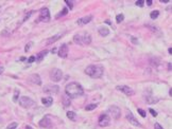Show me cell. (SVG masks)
Instances as JSON below:
<instances>
[{"mask_svg":"<svg viewBox=\"0 0 172 129\" xmlns=\"http://www.w3.org/2000/svg\"><path fill=\"white\" fill-rule=\"evenodd\" d=\"M132 41H133V44H138V42H137V39H135L134 37H132Z\"/></svg>","mask_w":172,"mask_h":129,"instance_id":"8d00e7d4","label":"cell"},{"mask_svg":"<svg viewBox=\"0 0 172 129\" xmlns=\"http://www.w3.org/2000/svg\"><path fill=\"white\" fill-rule=\"evenodd\" d=\"M158 15H159V12L158 11H153L151 14H150V17L152 19H156L157 17H158Z\"/></svg>","mask_w":172,"mask_h":129,"instance_id":"484cf974","label":"cell"},{"mask_svg":"<svg viewBox=\"0 0 172 129\" xmlns=\"http://www.w3.org/2000/svg\"><path fill=\"white\" fill-rule=\"evenodd\" d=\"M99 34H100V35H101L102 37H105V36H107L108 34H109V30H108L107 28L102 27V28L99 29Z\"/></svg>","mask_w":172,"mask_h":129,"instance_id":"ac0fdd59","label":"cell"},{"mask_svg":"<svg viewBox=\"0 0 172 129\" xmlns=\"http://www.w3.org/2000/svg\"><path fill=\"white\" fill-rule=\"evenodd\" d=\"M85 73L92 78H100L104 73V68L100 65H90L85 69Z\"/></svg>","mask_w":172,"mask_h":129,"instance_id":"7a4b0ae2","label":"cell"},{"mask_svg":"<svg viewBox=\"0 0 172 129\" xmlns=\"http://www.w3.org/2000/svg\"><path fill=\"white\" fill-rule=\"evenodd\" d=\"M63 104L65 107H68V106H70V98L68 97L67 95L63 96Z\"/></svg>","mask_w":172,"mask_h":129,"instance_id":"7402d4cb","label":"cell"},{"mask_svg":"<svg viewBox=\"0 0 172 129\" xmlns=\"http://www.w3.org/2000/svg\"><path fill=\"white\" fill-rule=\"evenodd\" d=\"M39 126L42 127V128H51L52 127V122H51V118L47 115V116H44L40 121H39Z\"/></svg>","mask_w":172,"mask_h":129,"instance_id":"8fae6325","label":"cell"},{"mask_svg":"<svg viewBox=\"0 0 172 129\" xmlns=\"http://www.w3.org/2000/svg\"><path fill=\"white\" fill-rule=\"evenodd\" d=\"M147 4H148V5H151V4H152V1H151V0H148V1H147Z\"/></svg>","mask_w":172,"mask_h":129,"instance_id":"f35d334b","label":"cell"},{"mask_svg":"<svg viewBox=\"0 0 172 129\" xmlns=\"http://www.w3.org/2000/svg\"><path fill=\"white\" fill-rule=\"evenodd\" d=\"M19 105L22 108L29 109V108H31L34 105V101L32 98H30L29 96H21L19 98Z\"/></svg>","mask_w":172,"mask_h":129,"instance_id":"5b68a950","label":"cell"},{"mask_svg":"<svg viewBox=\"0 0 172 129\" xmlns=\"http://www.w3.org/2000/svg\"><path fill=\"white\" fill-rule=\"evenodd\" d=\"M105 23H107V24H110V25H111V21H109V20H105Z\"/></svg>","mask_w":172,"mask_h":129,"instance_id":"b9f144b4","label":"cell"},{"mask_svg":"<svg viewBox=\"0 0 172 129\" xmlns=\"http://www.w3.org/2000/svg\"><path fill=\"white\" fill-rule=\"evenodd\" d=\"M41 103H42V105H45L46 107H49L52 105V103H53V98L49 96V97H44V98H41Z\"/></svg>","mask_w":172,"mask_h":129,"instance_id":"e0dca14e","label":"cell"},{"mask_svg":"<svg viewBox=\"0 0 172 129\" xmlns=\"http://www.w3.org/2000/svg\"><path fill=\"white\" fill-rule=\"evenodd\" d=\"M67 13H68V8H66V7H65V8H63L62 13H59V14H57V15H56V18H59V17H62L63 15H66Z\"/></svg>","mask_w":172,"mask_h":129,"instance_id":"4316f807","label":"cell"},{"mask_svg":"<svg viewBox=\"0 0 172 129\" xmlns=\"http://www.w3.org/2000/svg\"><path fill=\"white\" fill-rule=\"evenodd\" d=\"M110 124V117L108 114H102L99 117V126L101 127H106Z\"/></svg>","mask_w":172,"mask_h":129,"instance_id":"30bf717a","label":"cell"},{"mask_svg":"<svg viewBox=\"0 0 172 129\" xmlns=\"http://www.w3.org/2000/svg\"><path fill=\"white\" fill-rule=\"evenodd\" d=\"M36 61V57H34V56H31L29 59H28V62L31 64V63H33V62H35Z\"/></svg>","mask_w":172,"mask_h":129,"instance_id":"d590c367","label":"cell"},{"mask_svg":"<svg viewBox=\"0 0 172 129\" xmlns=\"http://www.w3.org/2000/svg\"><path fill=\"white\" fill-rule=\"evenodd\" d=\"M59 91V87L56 85H46L44 87V92L48 94H56Z\"/></svg>","mask_w":172,"mask_h":129,"instance_id":"ba28073f","label":"cell"},{"mask_svg":"<svg viewBox=\"0 0 172 129\" xmlns=\"http://www.w3.org/2000/svg\"><path fill=\"white\" fill-rule=\"evenodd\" d=\"M57 55L62 58H66L68 56V46L66 44H63L58 49V52H57Z\"/></svg>","mask_w":172,"mask_h":129,"instance_id":"4fadbf2b","label":"cell"},{"mask_svg":"<svg viewBox=\"0 0 172 129\" xmlns=\"http://www.w3.org/2000/svg\"><path fill=\"white\" fill-rule=\"evenodd\" d=\"M149 111H150V113L153 115V116H157V112H156V111L155 110H154V109H149Z\"/></svg>","mask_w":172,"mask_h":129,"instance_id":"4dcf8cb0","label":"cell"},{"mask_svg":"<svg viewBox=\"0 0 172 129\" xmlns=\"http://www.w3.org/2000/svg\"><path fill=\"white\" fill-rule=\"evenodd\" d=\"M145 100H147V102L149 103V104H155V103L158 102V98H155L153 96H147L145 97Z\"/></svg>","mask_w":172,"mask_h":129,"instance_id":"44dd1931","label":"cell"},{"mask_svg":"<svg viewBox=\"0 0 172 129\" xmlns=\"http://www.w3.org/2000/svg\"><path fill=\"white\" fill-rule=\"evenodd\" d=\"M91 19H92V15H88V16L79 18L78 20H76V23H78L79 25H85V24H87L88 22H90Z\"/></svg>","mask_w":172,"mask_h":129,"instance_id":"5bb4252c","label":"cell"},{"mask_svg":"<svg viewBox=\"0 0 172 129\" xmlns=\"http://www.w3.org/2000/svg\"><path fill=\"white\" fill-rule=\"evenodd\" d=\"M168 52H169V54L172 53V48H169V49H168Z\"/></svg>","mask_w":172,"mask_h":129,"instance_id":"60d3db41","label":"cell"},{"mask_svg":"<svg viewBox=\"0 0 172 129\" xmlns=\"http://www.w3.org/2000/svg\"><path fill=\"white\" fill-rule=\"evenodd\" d=\"M50 78H51V81L54 82V83L59 82V81L63 78V71L61 70V69H57V68L52 69L51 72H50Z\"/></svg>","mask_w":172,"mask_h":129,"instance_id":"277c9868","label":"cell"},{"mask_svg":"<svg viewBox=\"0 0 172 129\" xmlns=\"http://www.w3.org/2000/svg\"><path fill=\"white\" fill-rule=\"evenodd\" d=\"M98 107V105L97 104H89V105H87L85 107V110H87V111H91V110H93V109H96Z\"/></svg>","mask_w":172,"mask_h":129,"instance_id":"603a6c76","label":"cell"},{"mask_svg":"<svg viewBox=\"0 0 172 129\" xmlns=\"http://www.w3.org/2000/svg\"><path fill=\"white\" fill-rule=\"evenodd\" d=\"M63 36V34H56V35H54V36H52L51 38H49V39H47V41H46V44L47 45H51V44H53V42H55L56 40H58L59 38H61Z\"/></svg>","mask_w":172,"mask_h":129,"instance_id":"2e32d148","label":"cell"},{"mask_svg":"<svg viewBox=\"0 0 172 129\" xmlns=\"http://www.w3.org/2000/svg\"><path fill=\"white\" fill-rule=\"evenodd\" d=\"M17 127H18V124H17L16 122H13V123L7 125L6 129H17Z\"/></svg>","mask_w":172,"mask_h":129,"instance_id":"cb8c5ba5","label":"cell"},{"mask_svg":"<svg viewBox=\"0 0 172 129\" xmlns=\"http://www.w3.org/2000/svg\"><path fill=\"white\" fill-rule=\"evenodd\" d=\"M65 93L69 98H76V97L82 96L84 94V89L79 83L72 82L66 86Z\"/></svg>","mask_w":172,"mask_h":129,"instance_id":"6da1fadb","label":"cell"},{"mask_svg":"<svg viewBox=\"0 0 172 129\" xmlns=\"http://www.w3.org/2000/svg\"><path fill=\"white\" fill-rule=\"evenodd\" d=\"M31 46H32V42H29V44H28L27 46H25V48H24V51H25V52H28V51L30 50Z\"/></svg>","mask_w":172,"mask_h":129,"instance_id":"836d02e7","label":"cell"},{"mask_svg":"<svg viewBox=\"0 0 172 129\" xmlns=\"http://www.w3.org/2000/svg\"><path fill=\"white\" fill-rule=\"evenodd\" d=\"M108 112L110 114V116L115 118V120H118L120 117V115H121V111H120V108L117 107V106H110L108 108Z\"/></svg>","mask_w":172,"mask_h":129,"instance_id":"52a82bcc","label":"cell"},{"mask_svg":"<svg viewBox=\"0 0 172 129\" xmlns=\"http://www.w3.org/2000/svg\"><path fill=\"white\" fill-rule=\"evenodd\" d=\"M125 117H126V120H127V122H130L132 125L137 126V127H140V123L135 118V116L133 115V113L131 112V111H127V113H126V116H125Z\"/></svg>","mask_w":172,"mask_h":129,"instance_id":"7c38bea8","label":"cell"},{"mask_svg":"<svg viewBox=\"0 0 172 129\" xmlns=\"http://www.w3.org/2000/svg\"><path fill=\"white\" fill-rule=\"evenodd\" d=\"M47 53H48V51H47V50L42 51V52H39V53L37 54L36 61H37V62H41V61H42V58H44V57H45V56L47 55Z\"/></svg>","mask_w":172,"mask_h":129,"instance_id":"d6986e66","label":"cell"},{"mask_svg":"<svg viewBox=\"0 0 172 129\" xmlns=\"http://www.w3.org/2000/svg\"><path fill=\"white\" fill-rule=\"evenodd\" d=\"M137 111H138V113H139L142 117H145V116H147V113H145V111H144V110H142V109H140V108H139Z\"/></svg>","mask_w":172,"mask_h":129,"instance_id":"f1b7e54d","label":"cell"},{"mask_svg":"<svg viewBox=\"0 0 172 129\" xmlns=\"http://www.w3.org/2000/svg\"><path fill=\"white\" fill-rule=\"evenodd\" d=\"M19 96V90H15V93H14V96H13V101L14 102H17V98Z\"/></svg>","mask_w":172,"mask_h":129,"instance_id":"83f0119b","label":"cell"},{"mask_svg":"<svg viewBox=\"0 0 172 129\" xmlns=\"http://www.w3.org/2000/svg\"><path fill=\"white\" fill-rule=\"evenodd\" d=\"M3 71H4V68L3 67H0V74H1Z\"/></svg>","mask_w":172,"mask_h":129,"instance_id":"74e56055","label":"cell"},{"mask_svg":"<svg viewBox=\"0 0 172 129\" xmlns=\"http://www.w3.org/2000/svg\"><path fill=\"white\" fill-rule=\"evenodd\" d=\"M168 69H169V71H171V63L168 64Z\"/></svg>","mask_w":172,"mask_h":129,"instance_id":"ab89813d","label":"cell"},{"mask_svg":"<svg viewBox=\"0 0 172 129\" xmlns=\"http://www.w3.org/2000/svg\"><path fill=\"white\" fill-rule=\"evenodd\" d=\"M29 82L34 85H41V80L38 74H31L29 76Z\"/></svg>","mask_w":172,"mask_h":129,"instance_id":"9a60e30c","label":"cell"},{"mask_svg":"<svg viewBox=\"0 0 172 129\" xmlns=\"http://www.w3.org/2000/svg\"><path fill=\"white\" fill-rule=\"evenodd\" d=\"M39 20L42 21V22H48V21L50 20V12H49V8H47V7L41 8L40 16H39Z\"/></svg>","mask_w":172,"mask_h":129,"instance_id":"9c48e42d","label":"cell"},{"mask_svg":"<svg viewBox=\"0 0 172 129\" xmlns=\"http://www.w3.org/2000/svg\"><path fill=\"white\" fill-rule=\"evenodd\" d=\"M66 115H67L68 118H70L71 121H74L75 117H76V114L73 112V111H68V112L66 113Z\"/></svg>","mask_w":172,"mask_h":129,"instance_id":"ffe728a7","label":"cell"},{"mask_svg":"<svg viewBox=\"0 0 172 129\" xmlns=\"http://www.w3.org/2000/svg\"><path fill=\"white\" fill-rule=\"evenodd\" d=\"M154 129H164V128L161 127V125H160V124L155 123V124H154Z\"/></svg>","mask_w":172,"mask_h":129,"instance_id":"d6a6232c","label":"cell"},{"mask_svg":"<svg viewBox=\"0 0 172 129\" xmlns=\"http://www.w3.org/2000/svg\"><path fill=\"white\" fill-rule=\"evenodd\" d=\"M66 3H67V5L68 6H69V8H70V10H71V8L73 7V4H72V1H69V0H66V1H65Z\"/></svg>","mask_w":172,"mask_h":129,"instance_id":"1f68e13d","label":"cell"},{"mask_svg":"<svg viewBox=\"0 0 172 129\" xmlns=\"http://www.w3.org/2000/svg\"><path fill=\"white\" fill-rule=\"evenodd\" d=\"M24 129H34V128H32L31 126H25V128Z\"/></svg>","mask_w":172,"mask_h":129,"instance_id":"7bdbcfd3","label":"cell"},{"mask_svg":"<svg viewBox=\"0 0 172 129\" xmlns=\"http://www.w3.org/2000/svg\"><path fill=\"white\" fill-rule=\"evenodd\" d=\"M31 15H32V12H29V13H28L27 15H25V16H24V18H23V21H25V20H28V19H29V17H30Z\"/></svg>","mask_w":172,"mask_h":129,"instance_id":"e575fe53","label":"cell"},{"mask_svg":"<svg viewBox=\"0 0 172 129\" xmlns=\"http://www.w3.org/2000/svg\"><path fill=\"white\" fill-rule=\"evenodd\" d=\"M116 89L119 90V91H121L122 93H124L125 95H127V96H132V95H134V94H135V91H134L131 87H128V86H125V85L117 86Z\"/></svg>","mask_w":172,"mask_h":129,"instance_id":"8992f818","label":"cell"},{"mask_svg":"<svg viewBox=\"0 0 172 129\" xmlns=\"http://www.w3.org/2000/svg\"><path fill=\"white\" fill-rule=\"evenodd\" d=\"M135 3H136L137 6H142L143 3H144V1H143V0H138V1H136Z\"/></svg>","mask_w":172,"mask_h":129,"instance_id":"f546056e","label":"cell"},{"mask_svg":"<svg viewBox=\"0 0 172 129\" xmlns=\"http://www.w3.org/2000/svg\"><path fill=\"white\" fill-rule=\"evenodd\" d=\"M73 41L75 42L76 45H80V46H88L91 42V37H90V35L87 32L79 33V34H75V35H74Z\"/></svg>","mask_w":172,"mask_h":129,"instance_id":"3957f363","label":"cell"},{"mask_svg":"<svg viewBox=\"0 0 172 129\" xmlns=\"http://www.w3.org/2000/svg\"><path fill=\"white\" fill-rule=\"evenodd\" d=\"M123 19H124V15H123V14H119V15H117V17H116V21H117L118 23L122 22Z\"/></svg>","mask_w":172,"mask_h":129,"instance_id":"d4e9b609","label":"cell"}]
</instances>
